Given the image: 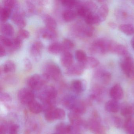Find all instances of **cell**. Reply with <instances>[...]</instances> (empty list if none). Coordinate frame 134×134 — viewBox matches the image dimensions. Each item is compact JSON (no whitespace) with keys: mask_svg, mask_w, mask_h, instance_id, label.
Here are the masks:
<instances>
[{"mask_svg":"<svg viewBox=\"0 0 134 134\" xmlns=\"http://www.w3.org/2000/svg\"><path fill=\"white\" fill-rule=\"evenodd\" d=\"M69 120L72 125L78 127L82 124V120L80 115L72 111L68 114Z\"/></svg>","mask_w":134,"mask_h":134,"instance_id":"27","label":"cell"},{"mask_svg":"<svg viewBox=\"0 0 134 134\" xmlns=\"http://www.w3.org/2000/svg\"><path fill=\"white\" fill-rule=\"evenodd\" d=\"M105 109L108 112L116 113L119 110L120 105L117 100L112 99L106 103L105 105Z\"/></svg>","mask_w":134,"mask_h":134,"instance_id":"21","label":"cell"},{"mask_svg":"<svg viewBox=\"0 0 134 134\" xmlns=\"http://www.w3.org/2000/svg\"><path fill=\"white\" fill-rule=\"evenodd\" d=\"M124 127L127 132L134 127V121L131 118H127L124 124Z\"/></svg>","mask_w":134,"mask_h":134,"instance_id":"42","label":"cell"},{"mask_svg":"<svg viewBox=\"0 0 134 134\" xmlns=\"http://www.w3.org/2000/svg\"><path fill=\"white\" fill-rule=\"evenodd\" d=\"M12 47L10 51L11 52L18 51L21 47L22 45V40L17 36L12 39Z\"/></svg>","mask_w":134,"mask_h":134,"instance_id":"34","label":"cell"},{"mask_svg":"<svg viewBox=\"0 0 134 134\" xmlns=\"http://www.w3.org/2000/svg\"><path fill=\"white\" fill-rule=\"evenodd\" d=\"M43 74H45L49 80L52 79L55 81L60 80L62 74L60 67L54 62L50 61L44 65Z\"/></svg>","mask_w":134,"mask_h":134,"instance_id":"1","label":"cell"},{"mask_svg":"<svg viewBox=\"0 0 134 134\" xmlns=\"http://www.w3.org/2000/svg\"><path fill=\"white\" fill-rule=\"evenodd\" d=\"M76 12L71 9H66L62 14L63 18L66 22H69L73 21L76 17Z\"/></svg>","mask_w":134,"mask_h":134,"instance_id":"26","label":"cell"},{"mask_svg":"<svg viewBox=\"0 0 134 134\" xmlns=\"http://www.w3.org/2000/svg\"><path fill=\"white\" fill-rule=\"evenodd\" d=\"M28 107L30 110L34 114H37L43 111L42 105L35 100L30 103Z\"/></svg>","mask_w":134,"mask_h":134,"instance_id":"28","label":"cell"},{"mask_svg":"<svg viewBox=\"0 0 134 134\" xmlns=\"http://www.w3.org/2000/svg\"><path fill=\"white\" fill-rule=\"evenodd\" d=\"M11 18L13 22L21 29H23L26 25V21L25 13L18 8L12 14Z\"/></svg>","mask_w":134,"mask_h":134,"instance_id":"8","label":"cell"},{"mask_svg":"<svg viewBox=\"0 0 134 134\" xmlns=\"http://www.w3.org/2000/svg\"><path fill=\"white\" fill-rule=\"evenodd\" d=\"M57 90L52 86L45 87L39 95V98L43 102H55L57 96Z\"/></svg>","mask_w":134,"mask_h":134,"instance_id":"4","label":"cell"},{"mask_svg":"<svg viewBox=\"0 0 134 134\" xmlns=\"http://www.w3.org/2000/svg\"><path fill=\"white\" fill-rule=\"evenodd\" d=\"M109 25L111 28H113V29H114V28H116V25L115 23H109Z\"/></svg>","mask_w":134,"mask_h":134,"instance_id":"50","label":"cell"},{"mask_svg":"<svg viewBox=\"0 0 134 134\" xmlns=\"http://www.w3.org/2000/svg\"><path fill=\"white\" fill-rule=\"evenodd\" d=\"M85 68L83 63L78 62L73 64L71 66L67 68L66 73L72 76H80L83 74Z\"/></svg>","mask_w":134,"mask_h":134,"instance_id":"10","label":"cell"},{"mask_svg":"<svg viewBox=\"0 0 134 134\" xmlns=\"http://www.w3.org/2000/svg\"><path fill=\"white\" fill-rule=\"evenodd\" d=\"M90 11L94 12V11L97 9V5L94 2L91 1H88L85 2L83 4Z\"/></svg>","mask_w":134,"mask_h":134,"instance_id":"44","label":"cell"},{"mask_svg":"<svg viewBox=\"0 0 134 134\" xmlns=\"http://www.w3.org/2000/svg\"><path fill=\"white\" fill-rule=\"evenodd\" d=\"M43 48V44L41 41H34L31 45L30 48V54L33 58L36 59H38L41 55Z\"/></svg>","mask_w":134,"mask_h":134,"instance_id":"11","label":"cell"},{"mask_svg":"<svg viewBox=\"0 0 134 134\" xmlns=\"http://www.w3.org/2000/svg\"><path fill=\"white\" fill-rule=\"evenodd\" d=\"M12 14V10L3 7L0 8V19L3 23H6Z\"/></svg>","mask_w":134,"mask_h":134,"instance_id":"30","label":"cell"},{"mask_svg":"<svg viewBox=\"0 0 134 134\" xmlns=\"http://www.w3.org/2000/svg\"><path fill=\"white\" fill-rule=\"evenodd\" d=\"M61 2L63 6L69 8H72L76 6L78 7L80 4L79 1L74 0H64Z\"/></svg>","mask_w":134,"mask_h":134,"instance_id":"37","label":"cell"},{"mask_svg":"<svg viewBox=\"0 0 134 134\" xmlns=\"http://www.w3.org/2000/svg\"><path fill=\"white\" fill-rule=\"evenodd\" d=\"M49 80V78L43 74L42 75L34 74L28 78L27 84L30 89L39 90L41 89Z\"/></svg>","mask_w":134,"mask_h":134,"instance_id":"2","label":"cell"},{"mask_svg":"<svg viewBox=\"0 0 134 134\" xmlns=\"http://www.w3.org/2000/svg\"><path fill=\"white\" fill-rule=\"evenodd\" d=\"M133 112L132 107L127 104H124L121 109V114L127 118H131Z\"/></svg>","mask_w":134,"mask_h":134,"instance_id":"31","label":"cell"},{"mask_svg":"<svg viewBox=\"0 0 134 134\" xmlns=\"http://www.w3.org/2000/svg\"><path fill=\"white\" fill-rule=\"evenodd\" d=\"M119 30L127 36L134 34V26L131 24H124L120 25Z\"/></svg>","mask_w":134,"mask_h":134,"instance_id":"29","label":"cell"},{"mask_svg":"<svg viewBox=\"0 0 134 134\" xmlns=\"http://www.w3.org/2000/svg\"><path fill=\"white\" fill-rule=\"evenodd\" d=\"M131 44L132 48L134 50V37H132L131 40Z\"/></svg>","mask_w":134,"mask_h":134,"instance_id":"51","label":"cell"},{"mask_svg":"<svg viewBox=\"0 0 134 134\" xmlns=\"http://www.w3.org/2000/svg\"><path fill=\"white\" fill-rule=\"evenodd\" d=\"M58 134V133H53V134Z\"/></svg>","mask_w":134,"mask_h":134,"instance_id":"53","label":"cell"},{"mask_svg":"<svg viewBox=\"0 0 134 134\" xmlns=\"http://www.w3.org/2000/svg\"><path fill=\"white\" fill-rule=\"evenodd\" d=\"M82 63L85 69H93L97 67L99 65V62L95 58L87 57L86 60Z\"/></svg>","mask_w":134,"mask_h":134,"instance_id":"23","label":"cell"},{"mask_svg":"<svg viewBox=\"0 0 134 134\" xmlns=\"http://www.w3.org/2000/svg\"><path fill=\"white\" fill-rule=\"evenodd\" d=\"M109 12V8L107 4H103L99 8L96 14L100 22H102L105 20L108 16Z\"/></svg>","mask_w":134,"mask_h":134,"instance_id":"19","label":"cell"},{"mask_svg":"<svg viewBox=\"0 0 134 134\" xmlns=\"http://www.w3.org/2000/svg\"><path fill=\"white\" fill-rule=\"evenodd\" d=\"M3 7L9 10H12L18 6L17 1L14 0H5L3 1Z\"/></svg>","mask_w":134,"mask_h":134,"instance_id":"38","label":"cell"},{"mask_svg":"<svg viewBox=\"0 0 134 134\" xmlns=\"http://www.w3.org/2000/svg\"><path fill=\"white\" fill-rule=\"evenodd\" d=\"M128 134H134V127L127 132Z\"/></svg>","mask_w":134,"mask_h":134,"instance_id":"52","label":"cell"},{"mask_svg":"<svg viewBox=\"0 0 134 134\" xmlns=\"http://www.w3.org/2000/svg\"><path fill=\"white\" fill-rule=\"evenodd\" d=\"M60 61L62 66L66 68H68L73 63V56L70 52H64L61 55Z\"/></svg>","mask_w":134,"mask_h":134,"instance_id":"14","label":"cell"},{"mask_svg":"<svg viewBox=\"0 0 134 134\" xmlns=\"http://www.w3.org/2000/svg\"><path fill=\"white\" fill-rule=\"evenodd\" d=\"M18 97L22 104L27 105L34 100V94L32 91L26 88H23L19 91Z\"/></svg>","mask_w":134,"mask_h":134,"instance_id":"7","label":"cell"},{"mask_svg":"<svg viewBox=\"0 0 134 134\" xmlns=\"http://www.w3.org/2000/svg\"><path fill=\"white\" fill-rule=\"evenodd\" d=\"M109 52L124 57L128 55L127 49L126 47L114 41H110Z\"/></svg>","mask_w":134,"mask_h":134,"instance_id":"9","label":"cell"},{"mask_svg":"<svg viewBox=\"0 0 134 134\" xmlns=\"http://www.w3.org/2000/svg\"><path fill=\"white\" fill-rule=\"evenodd\" d=\"M6 132V127L4 125H1L0 128V134H5Z\"/></svg>","mask_w":134,"mask_h":134,"instance_id":"49","label":"cell"},{"mask_svg":"<svg viewBox=\"0 0 134 134\" xmlns=\"http://www.w3.org/2000/svg\"><path fill=\"white\" fill-rule=\"evenodd\" d=\"M120 67L128 77L134 79V60L129 55L125 56L121 62Z\"/></svg>","mask_w":134,"mask_h":134,"instance_id":"3","label":"cell"},{"mask_svg":"<svg viewBox=\"0 0 134 134\" xmlns=\"http://www.w3.org/2000/svg\"><path fill=\"white\" fill-rule=\"evenodd\" d=\"M82 31L85 36L87 37H91L93 36L94 29L91 26L88 25L82 29Z\"/></svg>","mask_w":134,"mask_h":134,"instance_id":"41","label":"cell"},{"mask_svg":"<svg viewBox=\"0 0 134 134\" xmlns=\"http://www.w3.org/2000/svg\"><path fill=\"white\" fill-rule=\"evenodd\" d=\"M24 69L27 72H30L32 69V65L30 60L28 58H25L23 61Z\"/></svg>","mask_w":134,"mask_h":134,"instance_id":"45","label":"cell"},{"mask_svg":"<svg viewBox=\"0 0 134 134\" xmlns=\"http://www.w3.org/2000/svg\"><path fill=\"white\" fill-rule=\"evenodd\" d=\"M90 128L96 134H102L103 131V128L99 123L94 120L92 121L90 123Z\"/></svg>","mask_w":134,"mask_h":134,"instance_id":"33","label":"cell"},{"mask_svg":"<svg viewBox=\"0 0 134 134\" xmlns=\"http://www.w3.org/2000/svg\"><path fill=\"white\" fill-rule=\"evenodd\" d=\"M55 130L56 131V133L58 134H70L71 125H68L65 123H59L55 126Z\"/></svg>","mask_w":134,"mask_h":134,"instance_id":"22","label":"cell"},{"mask_svg":"<svg viewBox=\"0 0 134 134\" xmlns=\"http://www.w3.org/2000/svg\"><path fill=\"white\" fill-rule=\"evenodd\" d=\"M71 110L72 111L80 115L85 113L86 111V106L83 102L77 101Z\"/></svg>","mask_w":134,"mask_h":134,"instance_id":"25","label":"cell"},{"mask_svg":"<svg viewBox=\"0 0 134 134\" xmlns=\"http://www.w3.org/2000/svg\"><path fill=\"white\" fill-rule=\"evenodd\" d=\"M26 6L28 11L30 13H33L35 10V7L31 1H26Z\"/></svg>","mask_w":134,"mask_h":134,"instance_id":"47","label":"cell"},{"mask_svg":"<svg viewBox=\"0 0 134 134\" xmlns=\"http://www.w3.org/2000/svg\"><path fill=\"white\" fill-rule=\"evenodd\" d=\"M1 101L4 103H10L12 101V99L10 96L6 92H3L0 96Z\"/></svg>","mask_w":134,"mask_h":134,"instance_id":"43","label":"cell"},{"mask_svg":"<svg viewBox=\"0 0 134 134\" xmlns=\"http://www.w3.org/2000/svg\"><path fill=\"white\" fill-rule=\"evenodd\" d=\"M100 77L102 81L104 83L108 84L111 79V74L108 72H103L100 74Z\"/></svg>","mask_w":134,"mask_h":134,"instance_id":"40","label":"cell"},{"mask_svg":"<svg viewBox=\"0 0 134 134\" xmlns=\"http://www.w3.org/2000/svg\"><path fill=\"white\" fill-rule=\"evenodd\" d=\"M64 52L69 51L70 50H72L74 48L75 44L74 42L70 39H64L62 43Z\"/></svg>","mask_w":134,"mask_h":134,"instance_id":"35","label":"cell"},{"mask_svg":"<svg viewBox=\"0 0 134 134\" xmlns=\"http://www.w3.org/2000/svg\"><path fill=\"white\" fill-rule=\"evenodd\" d=\"M85 83L82 80H74L71 83V87L74 92L77 93H80L84 91Z\"/></svg>","mask_w":134,"mask_h":134,"instance_id":"16","label":"cell"},{"mask_svg":"<svg viewBox=\"0 0 134 134\" xmlns=\"http://www.w3.org/2000/svg\"><path fill=\"white\" fill-rule=\"evenodd\" d=\"M110 94L113 99L117 101L121 99L124 96V92L120 85L117 84L113 86L110 89Z\"/></svg>","mask_w":134,"mask_h":134,"instance_id":"13","label":"cell"},{"mask_svg":"<svg viewBox=\"0 0 134 134\" xmlns=\"http://www.w3.org/2000/svg\"><path fill=\"white\" fill-rule=\"evenodd\" d=\"M65 116L64 110L61 108L55 107L45 112L44 118L48 121H52L56 120H62Z\"/></svg>","mask_w":134,"mask_h":134,"instance_id":"6","label":"cell"},{"mask_svg":"<svg viewBox=\"0 0 134 134\" xmlns=\"http://www.w3.org/2000/svg\"><path fill=\"white\" fill-rule=\"evenodd\" d=\"M1 31L3 36L7 37L12 36L14 34V29L13 26L9 23H3L1 26Z\"/></svg>","mask_w":134,"mask_h":134,"instance_id":"17","label":"cell"},{"mask_svg":"<svg viewBox=\"0 0 134 134\" xmlns=\"http://www.w3.org/2000/svg\"><path fill=\"white\" fill-rule=\"evenodd\" d=\"M109 41L104 39H99L94 42L92 45L91 51L94 53H98L102 54L109 52Z\"/></svg>","mask_w":134,"mask_h":134,"instance_id":"5","label":"cell"},{"mask_svg":"<svg viewBox=\"0 0 134 134\" xmlns=\"http://www.w3.org/2000/svg\"><path fill=\"white\" fill-rule=\"evenodd\" d=\"M84 19L88 25H98L101 23L96 13L94 12L90 13Z\"/></svg>","mask_w":134,"mask_h":134,"instance_id":"20","label":"cell"},{"mask_svg":"<svg viewBox=\"0 0 134 134\" xmlns=\"http://www.w3.org/2000/svg\"><path fill=\"white\" fill-rule=\"evenodd\" d=\"M48 51L50 54L53 55H58L64 52V49L62 43L54 42L49 45Z\"/></svg>","mask_w":134,"mask_h":134,"instance_id":"18","label":"cell"},{"mask_svg":"<svg viewBox=\"0 0 134 134\" xmlns=\"http://www.w3.org/2000/svg\"><path fill=\"white\" fill-rule=\"evenodd\" d=\"M76 59L79 63H83L87 58L86 53L83 50H77L75 52Z\"/></svg>","mask_w":134,"mask_h":134,"instance_id":"36","label":"cell"},{"mask_svg":"<svg viewBox=\"0 0 134 134\" xmlns=\"http://www.w3.org/2000/svg\"><path fill=\"white\" fill-rule=\"evenodd\" d=\"M41 34L43 39L48 40H55L57 37L56 30L49 29L46 27L41 30Z\"/></svg>","mask_w":134,"mask_h":134,"instance_id":"15","label":"cell"},{"mask_svg":"<svg viewBox=\"0 0 134 134\" xmlns=\"http://www.w3.org/2000/svg\"><path fill=\"white\" fill-rule=\"evenodd\" d=\"M0 44L3 46L5 48H7L9 51H10L13 43L12 39H10L9 37L1 35L0 37Z\"/></svg>","mask_w":134,"mask_h":134,"instance_id":"32","label":"cell"},{"mask_svg":"<svg viewBox=\"0 0 134 134\" xmlns=\"http://www.w3.org/2000/svg\"><path fill=\"white\" fill-rule=\"evenodd\" d=\"M16 64L13 60H8L1 66L0 74L1 75L7 74L14 72L16 70Z\"/></svg>","mask_w":134,"mask_h":134,"instance_id":"12","label":"cell"},{"mask_svg":"<svg viewBox=\"0 0 134 134\" xmlns=\"http://www.w3.org/2000/svg\"><path fill=\"white\" fill-rule=\"evenodd\" d=\"M30 36L29 32L26 30L24 29H20L18 32L17 37H19L21 40H26L28 39Z\"/></svg>","mask_w":134,"mask_h":134,"instance_id":"39","label":"cell"},{"mask_svg":"<svg viewBox=\"0 0 134 134\" xmlns=\"http://www.w3.org/2000/svg\"><path fill=\"white\" fill-rule=\"evenodd\" d=\"M43 19L46 27L56 30L57 26V22L53 17L49 15L46 14L44 16Z\"/></svg>","mask_w":134,"mask_h":134,"instance_id":"24","label":"cell"},{"mask_svg":"<svg viewBox=\"0 0 134 134\" xmlns=\"http://www.w3.org/2000/svg\"><path fill=\"white\" fill-rule=\"evenodd\" d=\"M19 126L16 124H13L9 127L8 129L9 134H18Z\"/></svg>","mask_w":134,"mask_h":134,"instance_id":"46","label":"cell"},{"mask_svg":"<svg viewBox=\"0 0 134 134\" xmlns=\"http://www.w3.org/2000/svg\"><path fill=\"white\" fill-rule=\"evenodd\" d=\"M6 54V49L3 46L0 44V57H4Z\"/></svg>","mask_w":134,"mask_h":134,"instance_id":"48","label":"cell"}]
</instances>
